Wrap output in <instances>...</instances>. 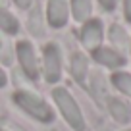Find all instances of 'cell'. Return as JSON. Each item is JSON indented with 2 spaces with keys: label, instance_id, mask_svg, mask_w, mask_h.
Masks as SVG:
<instances>
[{
  "label": "cell",
  "instance_id": "obj_1",
  "mask_svg": "<svg viewBox=\"0 0 131 131\" xmlns=\"http://www.w3.org/2000/svg\"><path fill=\"white\" fill-rule=\"evenodd\" d=\"M54 100H56L58 108H60V112L64 114L66 122L70 123L71 127H73L75 131H83L85 129V122H83V114L81 110H79L77 102L73 100V96H71L70 93L66 89H54L52 93Z\"/></svg>",
  "mask_w": 131,
  "mask_h": 131
},
{
  "label": "cell",
  "instance_id": "obj_8",
  "mask_svg": "<svg viewBox=\"0 0 131 131\" xmlns=\"http://www.w3.org/2000/svg\"><path fill=\"white\" fill-rule=\"evenodd\" d=\"M108 108H110L112 116H114L119 123H127L131 119V108L127 106L125 102L118 100V98H110V100H108Z\"/></svg>",
  "mask_w": 131,
  "mask_h": 131
},
{
  "label": "cell",
  "instance_id": "obj_3",
  "mask_svg": "<svg viewBox=\"0 0 131 131\" xmlns=\"http://www.w3.org/2000/svg\"><path fill=\"white\" fill-rule=\"evenodd\" d=\"M60 68H62V60H60V48L54 42L45 46V75L48 81H58L60 79Z\"/></svg>",
  "mask_w": 131,
  "mask_h": 131
},
{
  "label": "cell",
  "instance_id": "obj_14",
  "mask_svg": "<svg viewBox=\"0 0 131 131\" xmlns=\"http://www.w3.org/2000/svg\"><path fill=\"white\" fill-rule=\"evenodd\" d=\"M29 29H31V33H35L37 37H41L42 35V27L41 23H39V14H31V17H29Z\"/></svg>",
  "mask_w": 131,
  "mask_h": 131
},
{
  "label": "cell",
  "instance_id": "obj_17",
  "mask_svg": "<svg viewBox=\"0 0 131 131\" xmlns=\"http://www.w3.org/2000/svg\"><path fill=\"white\" fill-rule=\"evenodd\" d=\"M14 2H16L17 6H19V8H29V6H31V0H14Z\"/></svg>",
  "mask_w": 131,
  "mask_h": 131
},
{
  "label": "cell",
  "instance_id": "obj_7",
  "mask_svg": "<svg viewBox=\"0 0 131 131\" xmlns=\"http://www.w3.org/2000/svg\"><path fill=\"white\" fill-rule=\"evenodd\" d=\"M93 56H94L96 62L108 66V68H119V66L125 64V58H123L122 54H118L116 50H112V48H94Z\"/></svg>",
  "mask_w": 131,
  "mask_h": 131
},
{
  "label": "cell",
  "instance_id": "obj_5",
  "mask_svg": "<svg viewBox=\"0 0 131 131\" xmlns=\"http://www.w3.org/2000/svg\"><path fill=\"white\" fill-rule=\"evenodd\" d=\"M102 41V23L98 19H91L83 25V31H81V42L87 46V48L94 50L98 48Z\"/></svg>",
  "mask_w": 131,
  "mask_h": 131
},
{
  "label": "cell",
  "instance_id": "obj_10",
  "mask_svg": "<svg viewBox=\"0 0 131 131\" xmlns=\"http://www.w3.org/2000/svg\"><path fill=\"white\" fill-rule=\"evenodd\" d=\"M71 10L77 21H85L91 16V0H71Z\"/></svg>",
  "mask_w": 131,
  "mask_h": 131
},
{
  "label": "cell",
  "instance_id": "obj_19",
  "mask_svg": "<svg viewBox=\"0 0 131 131\" xmlns=\"http://www.w3.org/2000/svg\"><path fill=\"white\" fill-rule=\"evenodd\" d=\"M6 4H8V0H0V8H4Z\"/></svg>",
  "mask_w": 131,
  "mask_h": 131
},
{
  "label": "cell",
  "instance_id": "obj_9",
  "mask_svg": "<svg viewBox=\"0 0 131 131\" xmlns=\"http://www.w3.org/2000/svg\"><path fill=\"white\" fill-rule=\"evenodd\" d=\"M71 73L73 77L77 79L79 83L85 81V75H87V58L83 54H73L71 58Z\"/></svg>",
  "mask_w": 131,
  "mask_h": 131
},
{
  "label": "cell",
  "instance_id": "obj_4",
  "mask_svg": "<svg viewBox=\"0 0 131 131\" xmlns=\"http://www.w3.org/2000/svg\"><path fill=\"white\" fill-rule=\"evenodd\" d=\"M17 58L21 62V68H23L25 75L31 79L37 77V58H35V50L29 45L27 41L17 42Z\"/></svg>",
  "mask_w": 131,
  "mask_h": 131
},
{
  "label": "cell",
  "instance_id": "obj_6",
  "mask_svg": "<svg viewBox=\"0 0 131 131\" xmlns=\"http://www.w3.org/2000/svg\"><path fill=\"white\" fill-rule=\"evenodd\" d=\"M46 16L52 27H62L68 21V2L66 0H48L46 4Z\"/></svg>",
  "mask_w": 131,
  "mask_h": 131
},
{
  "label": "cell",
  "instance_id": "obj_16",
  "mask_svg": "<svg viewBox=\"0 0 131 131\" xmlns=\"http://www.w3.org/2000/svg\"><path fill=\"white\" fill-rule=\"evenodd\" d=\"M98 2H100V6L104 10H114V6H116V0H98Z\"/></svg>",
  "mask_w": 131,
  "mask_h": 131
},
{
  "label": "cell",
  "instance_id": "obj_12",
  "mask_svg": "<svg viewBox=\"0 0 131 131\" xmlns=\"http://www.w3.org/2000/svg\"><path fill=\"white\" fill-rule=\"evenodd\" d=\"M110 39L114 41L116 46H119V48H125V46H127V33L123 31L119 25H112V29H110Z\"/></svg>",
  "mask_w": 131,
  "mask_h": 131
},
{
  "label": "cell",
  "instance_id": "obj_11",
  "mask_svg": "<svg viewBox=\"0 0 131 131\" xmlns=\"http://www.w3.org/2000/svg\"><path fill=\"white\" fill-rule=\"evenodd\" d=\"M0 29L6 31V33H10V35L17 33V29H19L17 19L10 12H6V10H2V8H0Z\"/></svg>",
  "mask_w": 131,
  "mask_h": 131
},
{
  "label": "cell",
  "instance_id": "obj_18",
  "mask_svg": "<svg viewBox=\"0 0 131 131\" xmlns=\"http://www.w3.org/2000/svg\"><path fill=\"white\" fill-rule=\"evenodd\" d=\"M4 83H6V75H4V71L0 70V87H4Z\"/></svg>",
  "mask_w": 131,
  "mask_h": 131
},
{
  "label": "cell",
  "instance_id": "obj_2",
  "mask_svg": "<svg viewBox=\"0 0 131 131\" xmlns=\"http://www.w3.org/2000/svg\"><path fill=\"white\" fill-rule=\"evenodd\" d=\"M14 100L23 108L27 114H31L33 118H37L39 122H52V110L48 108V104L39 98L37 94L29 93V91H17L14 94Z\"/></svg>",
  "mask_w": 131,
  "mask_h": 131
},
{
  "label": "cell",
  "instance_id": "obj_15",
  "mask_svg": "<svg viewBox=\"0 0 131 131\" xmlns=\"http://www.w3.org/2000/svg\"><path fill=\"white\" fill-rule=\"evenodd\" d=\"M123 14H125V19L131 23V0H123Z\"/></svg>",
  "mask_w": 131,
  "mask_h": 131
},
{
  "label": "cell",
  "instance_id": "obj_13",
  "mask_svg": "<svg viewBox=\"0 0 131 131\" xmlns=\"http://www.w3.org/2000/svg\"><path fill=\"white\" fill-rule=\"evenodd\" d=\"M112 81H114V85L118 87L122 93L131 94V75L129 73H116Z\"/></svg>",
  "mask_w": 131,
  "mask_h": 131
}]
</instances>
